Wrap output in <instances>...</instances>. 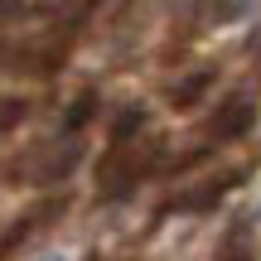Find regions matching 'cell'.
Returning <instances> with one entry per match:
<instances>
[{
  "label": "cell",
  "mask_w": 261,
  "mask_h": 261,
  "mask_svg": "<svg viewBox=\"0 0 261 261\" xmlns=\"http://www.w3.org/2000/svg\"><path fill=\"white\" fill-rule=\"evenodd\" d=\"M252 126H256V102L252 97H227V102H218V112L208 116V140H213V145H227V140H242Z\"/></svg>",
  "instance_id": "1"
},
{
  "label": "cell",
  "mask_w": 261,
  "mask_h": 261,
  "mask_svg": "<svg viewBox=\"0 0 261 261\" xmlns=\"http://www.w3.org/2000/svg\"><path fill=\"white\" fill-rule=\"evenodd\" d=\"M92 116H97V92H92V87H83V92L73 97V107H68V116H63V136H77Z\"/></svg>",
  "instance_id": "5"
},
{
  "label": "cell",
  "mask_w": 261,
  "mask_h": 261,
  "mask_svg": "<svg viewBox=\"0 0 261 261\" xmlns=\"http://www.w3.org/2000/svg\"><path fill=\"white\" fill-rule=\"evenodd\" d=\"M63 208H68V198H54V203H39L34 213H24V218H19L15 227H10V232H0V261H5L10 252H15V247H24V237L34 232V227L54 223V213H63Z\"/></svg>",
  "instance_id": "2"
},
{
  "label": "cell",
  "mask_w": 261,
  "mask_h": 261,
  "mask_svg": "<svg viewBox=\"0 0 261 261\" xmlns=\"http://www.w3.org/2000/svg\"><path fill=\"white\" fill-rule=\"evenodd\" d=\"M24 116H29V102H24V97H5V102H0V136L15 130Z\"/></svg>",
  "instance_id": "7"
},
{
  "label": "cell",
  "mask_w": 261,
  "mask_h": 261,
  "mask_svg": "<svg viewBox=\"0 0 261 261\" xmlns=\"http://www.w3.org/2000/svg\"><path fill=\"white\" fill-rule=\"evenodd\" d=\"M242 184V174H223V179H213V184H198L194 194H184V208L189 213H203V208H218L232 189Z\"/></svg>",
  "instance_id": "3"
},
{
  "label": "cell",
  "mask_w": 261,
  "mask_h": 261,
  "mask_svg": "<svg viewBox=\"0 0 261 261\" xmlns=\"http://www.w3.org/2000/svg\"><path fill=\"white\" fill-rule=\"evenodd\" d=\"M140 130H145V112H140V107H126V112L112 121V155H121Z\"/></svg>",
  "instance_id": "4"
},
{
  "label": "cell",
  "mask_w": 261,
  "mask_h": 261,
  "mask_svg": "<svg viewBox=\"0 0 261 261\" xmlns=\"http://www.w3.org/2000/svg\"><path fill=\"white\" fill-rule=\"evenodd\" d=\"M208 83H213V77H208V73H194V77H184V83H179L174 92H169V97H174V107H194L198 97L208 92Z\"/></svg>",
  "instance_id": "6"
},
{
  "label": "cell",
  "mask_w": 261,
  "mask_h": 261,
  "mask_svg": "<svg viewBox=\"0 0 261 261\" xmlns=\"http://www.w3.org/2000/svg\"><path fill=\"white\" fill-rule=\"evenodd\" d=\"M218 261H256V252H247V247H242V232H232V242L223 247V256H218Z\"/></svg>",
  "instance_id": "8"
}]
</instances>
